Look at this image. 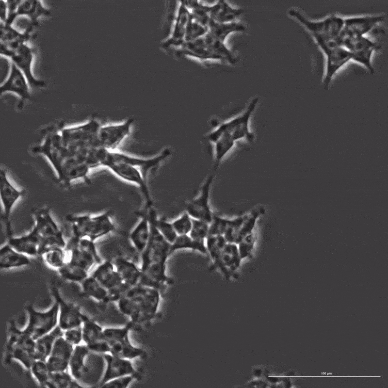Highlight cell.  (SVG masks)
Listing matches in <instances>:
<instances>
[{"label": "cell", "mask_w": 388, "mask_h": 388, "mask_svg": "<svg viewBox=\"0 0 388 388\" xmlns=\"http://www.w3.org/2000/svg\"><path fill=\"white\" fill-rule=\"evenodd\" d=\"M100 127L99 122L92 119L82 124L64 128L60 131L63 142L86 163L94 151L101 146L98 139Z\"/></svg>", "instance_id": "cell-4"}, {"label": "cell", "mask_w": 388, "mask_h": 388, "mask_svg": "<svg viewBox=\"0 0 388 388\" xmlns=\"http://www.w3.org/2000/svg\"><path fill=\"white\" fill-rule=\"evenodd\" d=\"M80 284L82 293L85 296L102 303L110 302L108 291L91 275Z\"/></svg>", "instance_id": "cell-39"}, {"label": "cell", "mask_w": 388, "mask_h": 388, "mask_svg": "<svg viewBox=\"0 0 388 388\" xmlns=\"http://www.w3.org/2000/svg\"><path fill=\"white\" fill-rule=\"evenodd\" d=\"M101 353L95 352L87 345H77L74 349L69 367L74 378L83 387H97L95 381L97 358Z\"/></svg>", "instance_id": "cell-6"}, {"label": "cell", "mask_w": 388, "mask_h": 388, "mask_svg": "<svg viewBox=\"0 0 388 388\" xmlns=\"http://www.w3.org/2000/svg\"><path fill=\"white\" fill-rule=\"evenodd\" d=\"M242 260L237 244L227 242L218 259L212 262V267L219 270L226 278H229L239 269Z\"/></svg>", "instance_id": "cell-27"}, {"label": "cell", "mask_w": 388, "mask_h": 388, "mask_svg": "<svg viewBox=\"0 0 388 388\" xmlns=\"http://www.w3.org/2000/svg\"><path fill=\"white\" fill-rule=\"evenodd\" d=\"M65 249L67 256L66 262L88 272L94 265L102 261L95 242L89 239H80L71 235L66 242Z\"/></svg>", "instance_id": "cell-12"}, {"label": "cell", "mask_w": 388, "mask_h": 388, "mask_svg": "<svg viewBox=\"0 0 388 388\" xmlns=\"http://www.w3.org/2000/svg\"><path fill=\"white\" fill-rule=\"evenodd\" d=\"M41 256L48 266L57 270L66 263L67 257L65 248L60 246L49 248Z\"/></svg>", "instance_id": "cell-44"}, {"label": "cell", "mask_w": 388, "mask_h": 388, "mask_svg": "<svg viewBox=\"0 0 388 388\" xmlns=\"http://www.w3.org/2000/svg\"><path fill=\"white\" fill-rule=\"evenodd\" d=\"M323 53L325 56L326 61L323 85L325 88H327L338 71L352 60V54L348 49L342 46L329 49Z\"/></svg>", "instance_id": "cell-24"}, {"label": "cell", "mask_w": 388, "mask_h": 388, "mask_svg": "<svg viewBox=\"0 0 388 388\" xmlns=\"http://www.w3.org/2000/svg\"><path fill=\"white\" fill-rule=\"evenodd\" d=\"M82 340L92 350L101 354L109 353V346L103 336V329L96 322L88 318L82 326Z\"/></svg>", "instance_id": "cell-28"}, {"label": "cell", "mask_w": 388, "mask_h": 388, "mask_svg": "<svg viewBox=\"0 0 388 388\" xmlns=\"http://www.w3.org/2000/svg\"><path fill=\"white\" fill-rule=\"evenodd\" d=\"M206 240L208 253L214 262L218 259L227 242L223 235L208 236Z\"/></svg>", "instance_id": "cell-47"}, {"label": "cell", "mask_w": 388, "mask_h": 388, "mask_svg": "<svg viewBox=\"0 0 388 388\" xmlns=\"http://www.w3.org/2000/svg\"><path fill=\"white\" fill-rule=\"evenodd\" d=\"M256 237L253 232L245 236L237 244L241 259H244L250 257L254 249Z\"/></svg>", "instance_id": "cell-53"}, {"label": "cell", "mask_w": 388, "mask_h": 388, "mask_svg": "<svg viewBox=\"0 0 388 388\" xmlns=\"http://www.w3.org/2000/svg\"><path fill=\"white\" fill-rule=\"evenodd\" d=\"M30 370L39 384L45 386L51 372L49 369L47 360L35 359Z\"/></svg>", "instance_id": "cell-48"}, {"label": "cell", "mask_w": 388, "mask_h": 388, "mask_svg": "<svg viewBox=\"0 0 388 388\" xmlns=\"http://www.w3.org/2000/svg\"><path fill=\"white\" fill-rule=\"evenodd\" d=\"M207 28L208 32L210 34L223 42L231 33L243 31L245 29L244 25L236 21L221 23L216 22L211 18Z\"/></svg>", "instance_id": "cell-38"}, {"label": "cell", "mask_w": 388, "mask_h": 388, "mask_svg": "<svg viewBox=\"0 0 388 388\" xmlns=\"http://www.w3.org/2000/svg\"><path fill=\"white\" fill-rule=\"evenodd\" d=\"M102 166L109 168L113 174L123 180L137 186L140 189L143 199L144 207L148 209L153 206L147 180L142 173L132 165L114 158L111 151L107 150Z\"/></svg>", "instance_id": "cell-10"}, {"label": "cell", "mask_w": 388, "mask_h": 388, "mask_svg": "<svg viewBox=\"0 0 388 388\" xmlns=\"http://www.w3.org/2000/svg\"><path fill=\"white\" fill-rule=\"evenodd\" d=\"M33 58V50L27 44H21L15 51L9 59L22 72L26 77L30 88L43 87L46 82L36 78L32 70Z\"/></svg>", "instance_id": "cell-23"}, {"label": "cell", "mask_w": 388, "mask_h": 388, "mask_svg": "<svg viewBox=\"0 0 388 388\" xmlns=\"http://www.w3.org/2000/svg\"><path fill=\"white\" fill-rule=\"evenodd\" d=\"M231 220L214 214L212 221L210 224L208 236H224Z\"/></svg>", "instance_id": "cell-52"}, {"label": "cell", "mask_w": 388, "mask_h": 388, "mask_svg": "<svg viewBox=\"0 0 388 388\" xmlns=\"http://www.w3.org/2000/svg\"><path fill=\"white\" fill-rule=\"evenodd\" d=\"M288 14L300 22L311 35L338 37L343 26L344 17L336 14L315 20L309 18L295 8L290 9Z\"/></svg>", "instance_id": "cell-13"}, {"label": "cell", "mask_w": 388, "mask_h": 388, "mask_svg": "<svg viewBox=\"0 0 388 388\" xmlns=\"http://www.w3.org/2000/svg\"><path fill=\"white\" fill-rule=\"evenodd\" d=\"M214 175L209 174L203 182L198 195L190 201L186 206V211L194 219L210 224L213 213L210 209L209 200L211 186Z\"/></svg>", "instance_id": "cell-17"}, {"label": "cell", "mask_w": 388, "mask_h": 388, "mask_svg": "<svg viewBox=\"0 0 388 388\" xmlns=\"http://www.w3.org/2000/svg\"><path fill=\"white\" fill-rule=\"evenodd\" d=\"M33 227L41 239L39 256L52 247L65 248L66 242L63 231L51 216L49 208L43 207L36 209L33 212Z\"/></svg>", "instance_id": "cell-8"}, {"label": "cell", "mask_w": 388, "mask_h": 388, "mask_svg": "<svg viewBox=\"0 0 388 388\" xmlns=\"http://www.w3.org/2000/svg\"><path fill=\"white\" fill-rule=\"evenodd\" d=\"M8 16V7L6 0H0V21L5 22Z\"/></svg>", "instance_id": "cell-58"}, {"label": "cell", "mask_w": 388, "mask_h": 388, "mask_svg": "<svg viewBox=\"0 0 388 388\" xmlns=\"http://www.w3.org/2000/svg\"><path fill=\"white\" fill-rule=\"evenodd\" d=\"M33 152L46 157L62 183L67 185L77 179H87L90 168L63 143L60 132L50 133Z\"/></svg>", "instance_id": "cell-1"}, {"label": "cell", "mask_w": 388, "mask_h": 388, "mask_svg": "<svg viewBox=\"0 0 388 388\" xmlns=\"http://www.w3.org/2000/svg\"><path fill=\"white\" fill-rule=\"evenodd\" d=\"M208 32V28L202 26L192 17L185 32L184 41L187 42L203 36Z\"/></svg>", "instance_id": "cell-54"}, {"label": "cell", "mask_w": 388, "mask_h": 388, "mask_svg": "<svg viewBox=\"0 0 388 388\" xmlns=\"http://www.w3.org/2000/svg\"><path fill=\"white\" fill-rule=\"evenodd\" d=\"M26 311L29 314V321L27 326L22 330L35 340L50 332L58 325L59 306L56 301L45 312L37 311L31 306L27 307Z\"/></svg>", "instance_id": "cell-15"}, {"label": "cell", "mask_w": 388, "mask_h": 388, "mask_svg": "<svg viewBox=\"0 0 388 388\" xmlns=\"http://www.w3.org/2000/svg\"><path fill=\"white\" fill-rule=\"evenodd\" d=\"M45 386L56 388H83L66 371L51 372Z\"/></svg>", "instance_id": "cell-41"}, {"label": "cell", "mask_w": 388, "mask_h": 388, "mask_svg": "<svg viewBox=\"0 0 388 388\" xmlns=\"http://www.w3.org/2000/svg\"><path fill=\"white\" fill-rule=\"evenodd\" d=\"M35 340L11 323L6 348L9 356L20 362L26 369H30L35 360Z\"/></svg>", "instance_id": "cell-11"}, {"label": "cell", "mask_w": 388, "mask_h": 388, "mask_svg": "<svg viewBox=\"0 0 388 388\" xmlns=\"http://www.w3.org/2000/svg\"><path fill=\"white\" fill-rule=\"evenodd\" d=\"M73 346L65 339L64 336L57 338L47 359L51 372L66 371L73 354Z\"/></svg>", "instance_id": "cell-26"}, {"label": "cell", "mask_w": 388, "mask_h": 388, "mask_svg": "<svg viewBox=\"0 0 388 388\" xmlns=\"http://www.w3.org/2000/svg\"><path fill=\"white\" fill-rule=\"evenodd\" d=\"M139 215L140 219L129 234V240L140 255L146 248L149 239L150 228L147 209L143 208Z\"/></svg>", "instance_id": "cell-30"}, {"label": "cell", "mask_w": 388, "mask_h": 388, "mask_svg": "<svg viewBox=\"0 0 388 388\" xmlns=\"http://www.w3.org/2000/svg\"><path fill=\"white\" fill-rule=\"evenodd\" d=\"M208 10L210 18L221 23L235 21V19L243 12L242 9L232 7L223 0H219L212 5H208Z\"/></svg>", "instance_id": "cell-35"}, {"label": "cell", "mask_w": 388, "mask_h": 388, "mask_svg": "<svg viewBox=\"0 0 388 388\" xmlns=\"http://www.w3.org/2000/svg\"><path fill=\"white\" fill-rule=\"evenodd\" d=\"M139 380L134 375H128L111 379L104 383L100 388H126L134 380Z\"/></svg>", "instance_id": "cell-56"}, {"label": "cell", "mask_w": 388, "mask_h": 388, "mask_svg": "<svg viewBox=\"0 0 388 388\" xmlns=\"http://www.w3.org/2000/svg\"><path fill=\"white\" fill-rule=\"evenodd\" d=\"M171 223L178 235H188L192 225V217L185 211Z\"/></svg>", "instance_id": "cell-51"}, {"label": "cell", "mask_w": 388, "mask_h": 388, "mask_svg": "<svg viewBox=\"0 0 388 388\" xmlns=\"http://www.w3.org/2000/svg\"><path fill=\"white\" fill-rule=\"evenodd\" d=\"M102 356L105 367L98 387L111 379L125 375H134L139 380L141 379V375L133 367L130 360L117 357L109 353L102 354Z\"/></svg>", "instance_id": "cell-22"}, {"label": "cell", "mask_w": 388, "mask_h": 388, "mask_svg": "<svg viewBox=\"0 0 388 388\" xmlns=\"http://www.w3.org/2000/svg\"><path fill=\"white\" fill-rule=\"evenodd\" d=\"M204 43L208 48L214 54L221 57L224 61L232 64L235 62L234 57L224 42L215 38L207 32L202 36Z\"/></svg>", "instance_id": "cell-42"}, {"label": "cell", "mask_w": 388, "mask_h": 388, "mask_svg": "<svg viewBox=\"0 0 388 388\" xmlns=\"http://www.w3.org/2000/svg\"><path fill=\"white\" fill-rule=\"evenodd\" d=\"M134 122V119L130 117L121 123L101 126L98 133L101 146L109 151H116L130 134Z\"/></svg>", "instance_id": "cell-18"}, {"label": "cell", "mask_w": 388, "mask_h": 388, "mask_svg": "<svg viewBox=\"0 0 388 388\" xmlns=\"http://www.w3.org/2000/svg\"><path fill=\"white\" fill-rule=\"evenodd\" d=\"M82 326L81 325L65 331L64 335L65 339L73 345L79 344L82 340Z\"/></svg>", "instance_id": "cell-57"}, {"label": "cell", "mask_w": 388, "mask_h": 388, "mask_svg": "<svg viewBox=\"0 0 388 388\" xmlns=\"http://www.w3.org/2000/svg\"><path fill=\"white\" fill-rule=\"evenodd\" d=\"M51 292L59 306L58 326L64 332L82 325L88 317L82 314L79 306L65 301L56 287L51 288Z\"/></svg>", "instance_id": "cell-19"}, {"label": "cell", "mask_w": 388, "mask_h": 388, "mask_svg": "<svg viewBox=\"0 0 388 388\" xmlns=\"http://www.w3.org/2000/svg\"><path fill=\"white\" fill-rule=\"evenodd\" d=\"M192 225L189 235L194 240L203 242L208 236L210 224L192 218Z\"/></svg>", "instance_id": "cell-49"}, {"label": "cell", "mask_w": 388, "mask_h": 388, "mask_svg": "<svg viewBox=\"0 0 388 388\" xmlns=\"http://www.w3.org/2000/svg\"><path fill=\"white\" fill-rule=\"evenodd\" d=\"M64 335V331L57 325L50 332L37 339L35 340V359L47 360L57 338Z\"/></svg>", "instance_id": "cell-37"}, {"label": "cell", "mask_w": 388, "mask_h": 388, "mask_svg": "<svg viewBox=\"0 0 388 388\" xmlns=\"http://www.w3.org/2000/svg\"><path fill=\"white\" fill-rule=\"evenodd\" d=\"M0 194L3 209L4 221L7 239L12 236L10 220L12 209L23 194V192L16 189L9 181L5 170L0 171Z\"/></svg>", "instance_id": "cell-21"}, {"label": "cell", "mask_w": 388, "mask_h": 388, "mask_svg": "<svg viewBox=\"0 0 388 388\" xmlns=\"http://www.w3.org/2000/svg\"><path fill=\"white\" fill-rule=\"evenodd\" d=\"M7 243L16 251L30 256H39L41 239L35 228L33 227L28 233L19 236H11Z\"/></svg>", "instance_id": "cell-29"}, {"label": "cell", "mask_w": 388, "mask_h": 388, "mask_svg": "<svg viewBox=\"0 0 388 388\" xmlns=\"http://www.w3.org/2000/svg\"><path fill=\"white\" fill-rule=\"evenodd\" d=\"M67 220L71 225L72 236L94 242L115 229L110 211L96 215H69Z\"/></svg>", "instance_id": "cell-5"}, {"label": "cell", "mask_w": 388, "mask_h": 388, "mask_svg": "<svg viewBox=\"0 0 388 388\" xmlns=\"http://www.w3.org/2000/svg\"><path fill=\"white\" fill-rule=\"evenodd\" d=\"M123 281L130 286L141 285L142 272L130 260L121 256H117L112 260Z\"/></svg>", "instance_id": "cell-31"}, {"label": "cell", "mask_w": 388, "mask_h": 388, "mask_svg": "<svg viewBox=\"0 0 388 388\" xmlns=\"http://www.w3.org/2000/svg\"><path fill=\"white\" fill-rule=\"evenodd\" d=\"M60 275L65 280L81 283L89 275L86 270L68 262L57 270Z\"/></svg>", "instance_id": "cell-45"}, {"label": "cell", "mask_w": 388, "mask_h": 388, "mask_svg": "<svg viewBox=\"0 0 388 388\" xmlns=\"http://www.w3.org/2000/svg\"><path fill=\"white\" fill-rule=\"evenodd\" d=\"M31 260L28 256L21 253L8 243L2 246L0 250V269H9L29 265Z\"/></svg>", "instance_id": "cell-34"}, {"label": "cell", "mask_w": 388, "mask_h": 388, "mask_svg": "<svg viewBox=\"0 0 388 388\" xmlns=\"http://www.w3.org/2000/svg\"><path fill=\"white\" fill-rule=\"evenodd\" d=\"M90 275L108 291L110 302H117L131 287L123 281L112 260L102 261Z\"/></svg>", "instance_id": "cell-14"}, {"label": "cell", "mask_w": 388, "mask_h": 388, "mask_svg": "<svg viewBox=\"0 0 388 388\" xmlns=\"http://www.w3.org/2000/svg\"><path fill=\"white\" fill-rule=\"evenodd\" d=\"M111 152L112 156L116 159L138 169L146 180L148 176L156 171L160 165L170 156L172 152L170 148L166 147L153 157L144 158L117 151Z\"/></svg>", "instance_id": "cell-20"}, {"label": "cell", "mask_w": 388, "mask_h": 388, "mask_svg": "<svg viewBox=\"0 0 388 388\" xmlns=\"http://www.w3.org/2000/svg\"><path fill=\"white\" fill-rule=\"evenodd\" d=\"M247 213L232 219L224 235L227 242L234 243L240 227L247 217Z\"/></svg>", "instance_id": "cell-55"}, {"label": "cell", "mask_w": 388, "mask_h": 388, "mask_svg": "<svg viewBox=\"0 0 388 388\" xmlns=\"http://www.w3.org/2000/svg\"><path fill=\"white\" fill-rule=\"evenodd\" d=\"M181 249L197 251L203 254H208L205 241L199 242L193 240L188 235H178L175 241L171 244L170 254Z\"/></svg>", "instance_id": "cell-40"}, {"label": "cell", "mask_w": 388, "mask_h": 388, "mask_svg": "<svg viewBox=\"0 0 388 388\" xmlns=\"http://www.w3.org/2000/svg\"><path fill=\"white\" fill-rule=\"evenodd\" d=\"M156 228L163 237L170 244H172L178 236L171 222L164 218L158 216L155 220Z\"/></svg>", "instance_id": "cell-50"}, {"label": "cell", "mask_w": 388, "mask_h": 388, "mask_svg": "<svg viewBox=\"0 0 388 388\" xmlns=\"http://www.w3.org/2000/svg\"><path fill=\"white\" fill-rule=\"evenodd\" d=\"M184 55L200 60H218L224 61L218 55L210 51L204 43L202 36L193 40L184 42L178 49Z\"/></svg>", "instance_id": "cell-33"}, {"label": "cell", "mask_w": 388, "mask_h": 388, "mask_svg": "<svg viewBox=\"0 0 388 388\" xmlns=\"http://www.w3.org/2000/svg\"><path fill=\"white\" fill-rule=\"evenodd\" d=\"M259 99L258 97L252 98L242 113L218 125L209 132L207 139L211 144L219 142L233 147L238 141L253 142L255 135L250 129L249 124Z\"/></svg>", "instance_id": "cell-3"}, {"label": "cell", "mask_w": 388, "mask_h": 388, "mask_svg": "<svg viewBox=\"0 0 388 388\" xmlns=\"http://www.w3.org/2000/svg\"><path fill=\"white\" fill-rule=\"evenodd\" d=\"M385 19L383 14H367L344 17L343 26L339 35L342 45L346 39L365 35Z\"/></svg>", "instance_id": "cell-16"}, {"label": "cell", "mask_w": 388, "mask_h": 388, "mask_svg": "<svg viewBox=\"0 0 388 388\" xmlns=\"http://www.w3.org/2000/svg\"><path fill=\"white\" fill-rule=\"evenodd\" d=\"M50 13V10L46 8L40 0H20L15 13V16H27L31 21V25L33 27L38 24L39 17L49 16Z\"/></svg>", "instance_id": "cell-32"}, {"label": "cell", "mask_w": 388, "mask_h": 388, "mask_svg": "<svg viewBox=\"0 0 388 388\" xmlns=\"http://www.w3.org/2000/svg\"><path fill=\"white\" fill-rule=\"evenodd\" d=\"M134 325L130 321L122 327L103 329L104 338L109 346V354L129 360L145 356V351L133 345L129 340V332Z\"/></svg>", "instance_id": "cell-9"}, {"label": "cell", "mask_w": 388, "mask_h": 388, "mask_svg": "<svg viewBox=\"0 0 388 388\" xmlns=\"http://www.w3.org/2000/svg\"><path fill=\"white\" fill-rule=\"evenodd\" d=\"M147 215L150 233L147 245L140 254L141 269L152 264H166L171 255V244L163 237L156 227L155 220L158 215L153 206L147 210Z\"/></svg>", "instance_id": "cell-7"}, {"label": "cell", "mask_w": 388, "mask_h": 388, "mask_svg": "<svg viewBox=\"0 0 388 388\" xmlns=\"http://www.w3.org/2000/svg\"><path fill=\"white\" fill-rule=\"evenodd\" d=\"M0 42L7 44L13 49L28 41L33 27L31 25L24 32H20L13 27L12 25L5 22L0 21Z\"/></svg>", "instance_id": "cell-36"}, {"label": "cell", "mask_w": 388, "mask_h": 388, "mask_svg": "<svg viewBox=\"0 0 388 388\" xmlns=\"http://www.w3.org/2000/svg\"><path fill=\"white\" fill-rule=\"evenodd\" d=\"M184 4L190 11L194 20L207 27L210 19L208 5L202 4L196 0L182 1Z\"/></svg>", "instance_id": "cell-46"}, {"label": "cell", "mask_w": 388, "mask_h": 388, "mask_svg": "<svg viewBox=\"0 0 388 388\" xmlns=\"http://www.w3.org/2000/svg\"><path fill=\"white\" fill-rule=\"evenodd\" d=\"M162 294L153 288L131 286L117 301L120 311L134 324L149 321L156 315Z\"/></svg>", "instance_id": "cell-2"}, {"label": "cell", "mask_w": 388, "mask_h": 388, "mask_svg": "<svg viewBox=\"0 0 388 388\" xmlns=\"http://www.w3.org/2000/svg\"><path fill=\"white\" fill-rule=\"evenodd\" d=\"M30 85L22 72L11 62L10 69L7 78L1 84L0 94L6 92H12L17 95L20 99V106L24 102L31 98Z\"/></svg>", "instance_id": "cell-25"}, {"label": "cell", "mask_w": 388, "mask_h": 388, "mask_svg": "<svg viewBox=\"0 0 388 388\" xmlns=\"http://www.w3.org/2000/svg\"><path fill=\"white\" fill-rule=\"evenodd\" d=\"M265 210L262 206L254 208L247 213L243 222L236 238L235 243H238L246 235L253 232L258 219L265 213Z\"/></svg>", "instance_id": "cell-43"}]
</instances>
